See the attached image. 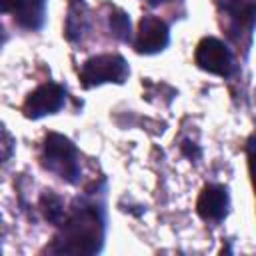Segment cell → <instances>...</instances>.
Returning a JSON list of instances; mask_svg holds the SVG:
<instances>
[{"mask_svg":"<svg viewBox=\"0 0 256 256\" xmlns=\"http://www.w3.org/2000/svg\"><path fill=\"white\" fill-rule=\"evenodd\" d=\"M108 26H110L114 38H118L122 42L130 40V18H128V14L124 10L112 8V12L108 16Z\"/></svg>","mask_w":256,"mask_h":256,"instance_id":"cell-12","label":"cell"},{"mask_svg":"<svg viewBox=\"0 0 256 256\" xmlns=\"http://www.w3.org/2000/svg\"><path fill=\"white\" fill-rule=\"evenodd\" d=\"M0 12H10L28 30H38L46 18V0H0Z\"/></svg>","mask_w":256,"mask_h":256,"instance_id":"cell-9","label":"cell"},{"mask_svg":"<svg viewBox=\"0 0 256 256\" xmlns=\"http://www.w3.org/2000/svg\"><path fill=\"white\" fill-rule=\"evenodd\" d=\"M230 196L222 184H206L196 200V212L206 222H220L226 218Z\"/></svg>","mask_w":256,"mask_h":256,"instance_id":"cell-8","label":"cell"},{"mask_svg":"<svg viewBox=\"0 0 256 256\" xmlns=\"http://www.w3.org/2000/svg\"><path fill=\"white\" fill-rule=\"evenodd\" d=\"M40 210L44 214V218L48 222H52L54 226H60L62 220L66 218V208L60 196H56L54 192H44L40 196Z\"/></svg>","mask_w":256,"mask_h":256,"instance_id":"cell-11","label":"cell"},{"mask_svg":"<svg viewBox=\"0 0 256 256\" xmlns=\"http://www.w3.org/2000/svg\"><path fill=\"white\" fill-rule=\"evenodd\" d=\"M150 6H158V4H162V2H168V0H146Z\"/></svg>","mask_w":256,"mask_h":256,"instance_id":"cell-15","label":"cell"},{"mask_svg":"<svg viewBox=\"0 0 256 256\" xmlns=\"http://www.w3.org/2000/svg\"><path fill=\"white\" fill-rule=\"evenodd\" d=\"M6 38H8V36H6V30H4V26H2V22H0V46L6 42Z\"/></svg>","mask_w":256,"mask_h":256,"instance_id":"cell-14","label":"cell"},{"mask_svg":"<svg viewBox=\"0 0 256 256\" xmlns=\"http://www.w3.org/2000/svg\"><path fill=\"white\" fill-rule=\"evenodd\" d=\"M40 162L44 166V170L52 172L56 178L68 182V184H76L80 180L82 168H80V156H78V148L74 146V142L62 134L50 132L44 138L42 144V154H40Z\"/></svg>","mask_w":256,"mask_h":256,"instance_id":"cell-2","label":"cell"},{"mask_svg":"<svg viewBox=\"0 0 256 256\" xmlns=\"http://www.w3.org/2000/svg\"><path fill=\"white\" fill-rule=\"evenodd\" d=\"M90 30V12L84 0H68V14L64 22V36L68 42H78Z\"/></svg>","mask_w":256,"mask_h":256,"instance_id":"cell-10","label":"cell"},{"mask_svg":"<svg viewBox=\"0 0 256 256\" xmlns=\"http://www.w3.org/2000/svg\"><path fill=\"white\" fill-rule=\"evenodd\" d=\"M106 232L104 208L86 198L76 200L60 224V232L46 248L50 254H96L102 250Z\"/></svg>","mask_w":256,"mask_h":256,"instance_id":"cell-1","label":"cell"},{"mask_svg":"<svg viewBox=\"0 0 256 256\" xmlns=\"http://www.w3.org/2000/svg\"><path fill=\"white\" fill-rule=\"evenodd\" d=\"M64 100H66V90L60 84L44 82L26 96V100L22 104V112L26 118L38 120L42 116L56 114L64 106Z\"/></svg>","mask_w":256,"mask_h":256,"instance_id":"cell-5","label":"cell"},{"mask_svg":"<svg viewBox=\"0 0 256 256\" xmlns=\"http://www.w3.org/2000/svg\"><path fill=\"white\" fill-rule=\"evenodd\" d=\"M170 42V28L158 16H144L138 24V32L134 38V48L140 54H156L162 52Z\"/></svg>","mask_w":256,"mask_h":256,"instance_id":"cell-6","label":"cell"},{"mask_svg":"<svg viewBox=\"0 0 256 256\" xmlns=\"http://www.w3.org/2000/svg\"><path fill=\"white\" fill-rule=\"evenodd\" d=\"M194 60L198 64V68H202L204 72L216 74V76H230L234 70V58L230 48L214 38V36H206L198 42L196 52H194Z\"/></svg>","mask_w":256,"mask_h":256,"instance_id":"cell-4","label":"cell"},{"mask_svg":"<svg viewBox=\"0 0 256 256\" xmlns=\"http://www.w3.org/2000/svg\"><path fill=\"white\" fill-rule=\"evenodd\" d=\"M14 148H16V140L14 136L10 134V130L0 122V164L8 162L14 154Z\"/></svg>","mask_w":256,"mask_h":256,"instance_id":"cell-13","label":"cell"},{"mask_svg":"<svg viewBox=\"0 0 256 256\" xmlns=\"http://www.w3.org/2000/svg\"><path fill=\"white\" fill-rule=\"evenodd\" d=\"M78 76L84 88H94L106 82L122 84L130 76V68L120 54H98L82 64Z\"/></svg>","mask_w":256,"mask_h":256,"instance_id":"cell-3","label":"cell"},{"mask_svg":"<svg viewBox=\"0 0 256 256\" xmlns=\"http://www.w3.org/2000/svg\"><path fill=\"white\" fill-rule=\"evenodd\" d=\"M218 10L232 36H240L242 32L246 36L252 34L256 0H218Z\"/></svg>","mask_w":256,"mask_h":256,"instance_id":"cell-7","label":"cell"}]
</instances>
